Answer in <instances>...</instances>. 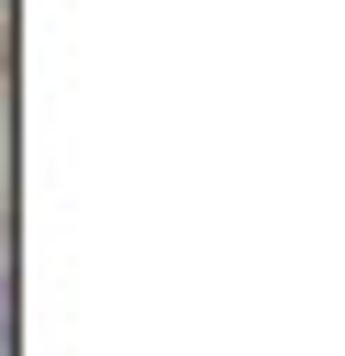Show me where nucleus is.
<instances>
[{
	"instance_id": "nucleus-1",
	"label": "nucleus",
	"mask_w": 345,
	"mask_h": 356,
	"mask_svg": "<svg viewBox=\"0 0 345 356\" xmlns=\"http://www.w3.org/2000/svg\"><path fill=\"white\" fill-rule=\"evenodd\" d=\"M0 356H11V289H0Z\"/></svg>"
}]
</instances>
